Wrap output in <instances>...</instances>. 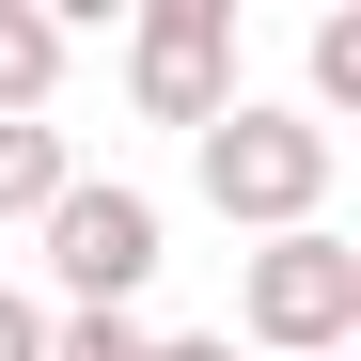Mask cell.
<instances>
[{
    "mask_svg": "<svg viewBox=\"0 0 361 361\" xmlns=\"http://www.w3.org/2000/svg\"><path fill=\"white\" fill-rule=\"evenodd\" d=\"M314 110H361V16H314Z\"/></svg>",
    "mask_w": 361,
    "mask_h": 361,
    "instance_id": "cell-8",
    "label": "cell"
},
{
    "mask_svg": "<svg viewBox=\"0 0 361 361\" xmlns=\"http://www.w3.org/2000/svg\"><path fill=\"white\" fill-rule=\"evenodd\" d=\"M79 189V157H63V126H0V220H47Z\"/></svg>",
    "mask_w": 361,
    "mask_h": 361,
    "instance_id": "cell-6",
    "label": "cell"
},
{
    "mask_svg": "<svg viewBox=\"0 0 361 361\" xmlns=\"http://www.w3.org/2000/svg\"><path fill=\"white\" fill-rule=\"evenodd\" d=\"M0 361H47V298H16V283H0Z\"/></svg>",
    "mask_w": 361,
    "mask_h": 361,
    "instance_id": "cell-9",
    "label": "cell"
},
{
    "mask_svg": "<svg viewBox=\"0 0 361 361\" xmlns=\"http://www.w3.org/2000/svg\"><path fill=\"white\" fill-rule=\"evenodd\" d=\"M189 157H204V204H220V220H252V235H298V220L330 204V126H314V110L235 94Z\"/></svg>",
    "mask_w": 361,
    "mask_h": 361,
    "instance_id": "cell-2",
    "label": "cell"
},
{
    "mask_svg": "<svg viewBox=\"0 0 361 361\" xmlns=\"http://www.w3.org/2000/svg\"><path fill=\"white\" fill-rule=\"evenodd\" d=\"M32 235H47L63 314H142V283L173 267V220H157V189H126V173H79V189L47 204Z\"/></svg>",
    "mask_w": 361,
    "mask_h": 361,
    "instance_id": "cell-1",
    "label": "cell"
},
{
    "mask_svg": "<svg viewBox=\"0 0 361 361\" xmlns=\"http://www.w3.org/2000/svg\"><path fill=\"white\" fill-rule=\"evenodd\" d=\"M47 94H63V16L0 0V126H47Z\"/></svg>",
    "mask_w": 361,
    "mask_h": 361,
    "instance_id": "cell-5",
    "label": "cell"
},
{
    "mask_svg": "<svg viewBox=\"0 0 361 361\" xmlns=\"http://www.w3.org/2000/svg\"><path fill=\"white\" fill-rule=\"evenodd\" d=\"M126 94H142V126H220L235 110V0H142V32H126Z\"/></svg>",
    "mask_w": 361,
    "mask_h": 361,
    "instance_id": "cell-4",
    "label": "cell"
},
{
    "mask_svg": "<svg viewBox=\"0 0 361 361\" xmlns=\"http://www.w3.org/2000/svg\"><path fill=\"white\" fill-rule=\"evenodd\" d=\"M47 361H157L142 314H47Z\"/></svg>",
    "mask_w": 361,
    "mask_h": 361,
    "instance_id": "cell-7",
    "label": "cell"
},
{
    "mask_svg": "<svg viewBox=\"0 0 361 361\" xmlns=\"http://www.w3.org/2000/svg\"><path fill=\"white\" fill-rule=\"evenodd\" d=\"M235 314H252V345H283V361H330L361 330V252L330 220H298V235H267V252L235 267Z\"/></svg>",
    "mask_w": 361,
    "mask_h": 361,
    "instance_id": "cell-3",
    "label": "cell"
},
{
    "mask_svg": "<svg viewBox=\"0 0 361 361\" xmlns=\"http://www.w3.org/2000/svg\"><path fill=\"white\" fill-rule=\"evenodd\" d=\"M157 361H235V330H157Z\"/></svg>",
    "mask_w": 361,
    "mask_h": 361,
    "instance_id": "cell-10",
    "label": "cell"
}]
</instances>
